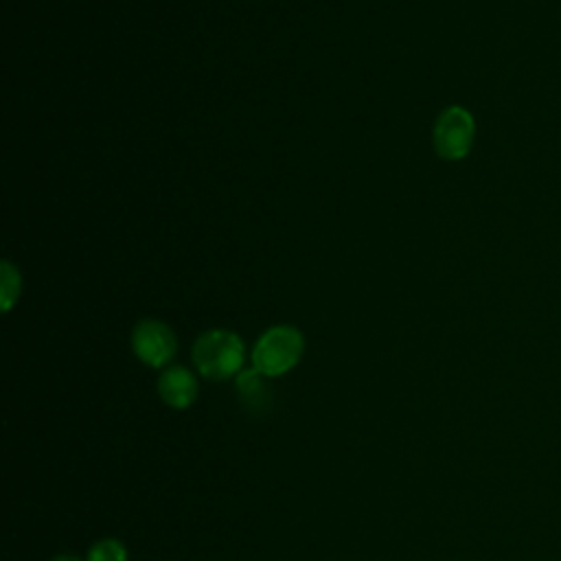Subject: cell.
I'll list each match as a JSON object with an SVG mask.
<instances>
[{
    "label": "cell",
    "instance_id": "cell-1",
    "mask_svg": "<svg viewBox=\"0 0 561 561\" xmlns=\"http://www.w3.org/2000/svg\"><path fill=\"white\" fill-rule=\"evenodd\" d=\"M191 359L204 379L228 381L243 370L245 344L234 331L208 329L195 340Z\"/></svg>",
    "mask_w": 561,
    "mask_h": 561
},
{
    "label": "cell",
    "instance_id": "cell-2",
    "mask_svg": "<svg viewBox=\"0 0 561 561\" xmlns=\"http://www.w3.org/2000/svg\"><path fill=\"white\" fill-rule=\"evenodd\" d=\"M302 353H305L302 331L291 324H274L256 337L250 351V362L254 370L272 379V377H283L291 368H296L298 362L302 359Z\"/></svg>",
    "mask_w": 561,
    "mask_h": 561
},
{
    "label": "cell",
    "instance_id": "cell-3",
    "mask_svg": "<svg viewBox=\"0 0 561 561\" xmlns=\"http://www.w3.org/2000/svg\"><path fill=\"white\" fill-rule=\"evenodd\" d=\"M476 140V118L462 105L445 107L432 127V147L438 158L456 162L469 156Z\"/></svg>",
    "mask_w": 561,
    "mask_h": 561
},
{
    "label": "cell",
    "instance_id": "cell-4",
    "mask_svg": "<svg viewBox=\"0 0 561 561\" xmlns=\"http://www.w3.org/2000/svg\"><path fill=\"white\" fill-rule=\"evenodd\" d=\"M131 351L136 359H140L149 368H167L171 366L178 353V337L175 331L156 318H145L136 322L129 337Z\"/></svg>",
    "mask_w": 561,
    "mask_h": 561
},
{
    "label": "cell",
    "instance_id": "cell-5",
    "mask_svg": "<svg viewBox=\"0 0 561 561\" xmlns=\"http://www.w3.org/2000/svg\"><path fill=\"white\" fill-rule=\"evenodd\" d=\"M156 388H158V397L162 399V403L169 405L171 410L191 408L199 392L195 373L182 364H171V366L162 368Z\"/></svg>",
    "mask_w": 561,
    "mask_h": 561
},
{
    "label": "cell",
    "instance_id": "cell-6",
    "mask_svg": "<svg viewBox=\"0 0 561 561\" xmlns=\"http://www.w3.org/2000/svg\"><path fill=\"white\" fill-rule=\"evenodd\" d=\"M237 392L241 403L250 410H263V405L272 401L267 377L254 368H243L237 375Z\"/></svg>",
    "mask_w": 561,
    "mask_h": 561
},
{
    "label": "cell",
    "instance_id": "cell-7",
    "mask_svg": "<svg viewBox=\"0 0 561 561\" xmlns=\"http://www.w3.org/2000/svg\"><path fill=\"white\" fill-rule=\"evenodd\" d=\"M22 291V278H20V270L9 263L2 261L0 263V302H2V311H11L13 305L18 302Z\"/></svg>",
    "mask_w": 561,
    "mask_h": 561
},
{
    "label": "cell",
    "instance_id": "cell-8",
    "mask_svg": "<svg viewBox=\"0 0 561 561\" xmlns=\"http://www.w3.org/2000/svg\"><path fill=\"white\" fill-rule=\"evenodd\" d=\"M85 561H127V548L121 539L103 537L90 546Z\"/></svg>",
    "mask_w": 561,
    "mask_h": 561
},
{
    "label": "cell",
    "instance_id": "cell-9",
    "mask_svg": "<svg viewBox=\"0 0 561 561\" xmlns=\"http://www.w3.org/2000/svg\"><path fill=\"white\" fill-rule=\"evenodd\" d=\"M53 561H85V559H79V557H75V554H59V557H55Z\"/></svg>",
    "mask_w": 561,
    "mask_h": 561
}]
</instances>
